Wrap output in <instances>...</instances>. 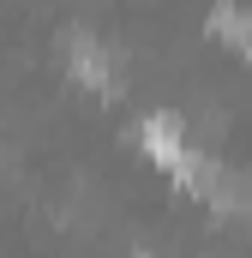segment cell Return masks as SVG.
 Segmentation results:
<instances>
[{
    "mask_svg": "<svg viewBox=\"0 0 252 258\" xmlns=\"http://www.w3.org/2000/svg\"><path fill=\"white\" fill-rule=\"evenodd\" d=\"M210 30L228 36V42H240V54L252 60V18L246 12H228V6H222V12H210Z\"/></svg>",
    "mask_w": 252,
    "mask_h": 258,
    "instance_id": "3",
    "label": "cell"
},
{
    "mask_svg": "<svg viewBox=\"0 0 252 258\" xmlns=\"http://www.w3.org/2000/svg\"><path fill=\"white\" fill-rule=\"evenodd\" d=\"M138 144H144L150 162H162L168 174H180L186 156H192V150H186V132H180L174 114H144V120H138Z\"/></svg>",
    "mask_w": 252,
    "mask_h": 258,
    "instance_id": "1",
    "label": "cell"
},
{
    "mask_svg": "<svg viewBox=\"0 0 252 258\" xmlns=\"http://www.w3.org/2000/svg\"><path fill=\"white\" fill-rule=\"evenodd\" d=\"M72 72H78V78H84L90 90H102V96L114 90V72H108V54H102L96 42H84V36H72Z\"/></svg>",
    "mask_w": 252,
    "mask_h": 258,
    "instance_id": "2",
    "label": "cell"
}]
</instances>
